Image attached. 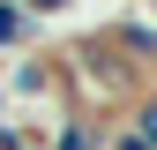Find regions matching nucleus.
I'll use <instances>...</instances> for the list:
<instances>
[{
    "label": "nucleus",
    "mask_w": 157,
    "mask_h": 150,
    "mask_svg": "<svg viewBox=\"0 0 157 150\" xmlns=\"http://www.w3.org/2000/svg\"><path fill=\"white\" fill-rule=\"evenodd\" d=\"M8 75V105H37L60 90V60H37V53H15V60H0Z\"/></svg>",
    "instance_id": "nucleus-1"
},
{
    "label": "nucleus",
    "mask_w": 157,
    "mask_h": 150,
    "mask_svg": "<svg viewBox=\"0 0 157 150\" xmlns=\"http://www.w3.org/2000/svg\"><path fill=\"white\" fill-rule=\"evenodd\" d=\"M45 150H112V128L97 112H60L52 135H45Z\"/></svg>",
    "instance_id": "nucleus-2"
},
{
    "label": "nucleus",
    "mask_w": 157,
    "mask_h": 150,
    "mask_svg": "<svg viewBox=\"0 0 157 150\" xmlns=\"http://www.w3.org/2000/svg\"><path fill=\"white\" fill-rule=\"evenodd\" d=\"M30 38H37L30 8H23V0H0V60H15V53H23Z\"/></svg>",
    "instance_id": "nucleus-3"
},
{
    "label": "nucleus",
    "mask_w": 157,
    "mask_h": 150,
    "mask_svg": "<svg viewBox=\"0 0 157 150\" xmlns=\"http://www.w3.org/2000/svg\"><path fill=\"white\" fill-rule=\"evenodd\" d=\"M0 150H45V135H30L23 120H0Z\"/></svg>",
    "instance_id": "nucleus-4"
},
{
    "label": "nucleus",
    "mask_w": 157,
    "mask_h": 150,
    "mask_svg": "<svg viewBox=\"0 0 157 150\" xmlns=\"http://www.w3.org/2000/svg\"><path fill=\"white\" fill-rule=\"evenodd\" d=\"M127 128H135L150 150H157V98H142V105H135V112H127Z\"/></svg>",
    "instance_id": "nucleus-5"
},
{
    "label": "nucleus",
    "mask_w": 157,
    "mask_h": 150,
    "mask_svg": "<svg viewBox=\"0 0 157 150\" xmlns=\"http://www.w3.org/2000/svg\"><path fill=\"white\" fill-rule=\"evenodd\" d=\"M23 8H30V23H45V15H67L75 0H23Z\"/></svg>",
    "instance_id": "nucleus-6"
},
{
    "label": "nucleus",
    "mask_w": 157,
    "mask_h": 150,
    "mask_svg": "<svg viewBox=\"0 0 157 150\" xmlns=\"http://www.w3.org/2000/svg\"><path fill=\"white\" fill-rule=\"evenodd\" d=\"M112 150H150V143L135 135V128H112Z\"/></svg>",
    "instance_id": "nucleus-7"
},
{
    "label": "nucleus",
    "mask_w": 157,
    "mask_h": 150,
    "mask_svg": "<svg viewBox=\"0 0 157 150\" xmlns=\"http://www.w3.org/2000/svg\"><path fill=\"white\" fill-rule=\"evenodd\" d=\"M0 120H15V105H8V75H0Z\"/></svg>",
    "instance_id": "nucleus-8"
}]
</instances>
